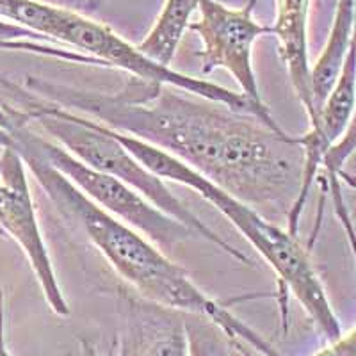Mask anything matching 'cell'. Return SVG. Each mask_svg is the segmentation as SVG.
<instances>
[{
    "mask_svg": "<svg viewBox=\"0 0 356 356\" xmlns=\"http://www.w3.org/2000/svg\"><path fill=\"white\" fill-rule=\"evenodd\" d=\"M27 89L173 155L267 219L289 218L300 196V136L271 129L250 113L136 77L113 93L34 77H27Z\"/></svg>",
    "mask_w": 356,
    "mask_h": 356,
    "instance_id": "1",
    "label": "cell"
},
{
    "mask_svg": "<svg viewBox=\"0 0 356 356\" xmlns=\"http://www.w3.org/2000/svg\"><path fill=\"white\" fill-rule=\"evenodd\" d=\"M2 148H11L24 159L25 166L43 187L57 212L84 232L89 243L141 298L191 316L207 317L235 342L251 348L260 356H280L260 333L235 317L227 307L209 298L191 280L189 273L173 262L161 248L89 200L40 154L13 143H6Z\"/></svg>",
    "mask_w": 356,
    "mask_h": 356,
    "instance_id": "2",
    "label": "cell"
},
{
    "mask_svg": "<svg viewBox=\"0 0 356 356\" xmlns=\"http://www.w3.org/2000/svg\"><path fill=\"white\" fill-rule=\"evenodd\" d=\"M114 134L127 146V150L136 155L157 177L189 187L211 205H214L271 266L273 271L278 275L284 296L291 292L300 301L301 307L307 310L310 319L316 323L328 342L342 337L339 317L335 316L323 282L317 275L316 267L312 266L308 251L298 241V235L280 228L257 209L232 196L230 193L216 186L209 178L184 164L182 161H178L173 155L159 150L141 139L132 138L129 134L118 130H114Z\"/></svg>",
    "mask_w": 356,
    "mask_h": 356,
    "instance_id": "3",
    "label": "cell"
},
{
    "mask_svg": "<svg viewBox=\"0 0 356 356\" xmlns=\"http://www.w3.org/2000/svg\"><path fill=\"white\" fill-rule=\"evenodd\" d=\"M0 86L13 95L15 104L18 106L15 109L27 122L36 123L54 141L65 146L70 154L81 159L88 166L111 175L120 182L136 189L139 195L154 203L159 211L166 212L177 221L184 222L189 230L195 232L196 237L214 244L218 250L237 262L251 266V260L243 251L237 250L234 244L222 239L218 232L205 225L195 212L189 211V207L184 205L171 193L161 177L148 170L136 155L130 154L111 127L97 122L93 118L73 113L56 102L47 100L29 89L13 84L4 75H0Z\"/></svg>",
    "mask_w": 356,
    "mask_h": 356,
    "instance_id": "4",
    "label": "cell"
},
{
    "mask_svg": "<svg viewBox=\"0 0 356 356\" xmlns=\"http://www.w3.org/2000/svg\"><path fill=\"white\" fill-rule=\"evenodd\" d=\"M59 43L93 57L106 68L123 70L125 73H129L130 77L182 89L186 93L205 98V100L218 102V104H222V106L230 107L234 111L253 114L262 122L259 111L243 93H235L232 89L222 88L216 82L191 77L186 73L177 72L171 66L155 63L154 59H150L139 50L138 44L129 43L125 38L114 33L109 25L86 17L82 13L70 9V15L65 22L61 36H59Z\"/></svg>",
    "mask_w": 356,
    "mask_h": 356,
    "instance_id": "5",
    "label": "cell"
},
{
    "mask_svg": "<svg viewBox=\"0 0 356 356\" xmlns=\"http://www.w3.org/2000/svg\"><path fill=\"white\" fill-rule=\"evenodd\" d=\"M257 0H248L243 8H230L219 0H198V20H193L189 31L202 40V73L211 75L216 70H225L241 88V93L255 106L262 122L275 130L278 125L269 107L264 104L259 81L253 68V44L273 27L255 20Z\"/></svg>",
    "mask_w": 356,
    "mask_h": 356,
    "instance_id": "6",
    "label": "cell"
},
{
    "mask_svg": "<svg viewBox=\"0 0 356 356\" xmlns=\"http://www.w3.org/2000/svg\"><path fill=\"white\" fill-rule=\"evenodd\" d=\"M25 162L11 148L0 155V228L17 241L31 262L50 310L57 316H70V307L57 282L49 250L40 230L36 209L29 189Z\"/></svg>",
    "mask_w": 356,
    "mask_h": 356,
    "instance_id": "7",
    "label": "cell"
},
{
    "mask_svg": "<svg viewBox=\"0 0 356 356\" xmlns=\"http://www.w3.org/2000/svg\"><path fill=\"white\" fill-rule=\"evenodd\" d=\"M125 328L116 356H189L184 312L123 294Z\"/></svg>",
    "mask_w": 356,
    "mask_h": 356,
    "instance_id": "8",
    "label": "cell"
},
{
    "mask_svg": "<svg viewBox=\"0 0 356 356\" xmlns=\"http://www.w3.org/2000/svg\"><path fill=\"white\" fill-rule=\"evenodd\" d=\"M276 18L273 34L278 40V52L292 88L305 107L310 123L317 120L314 89H312V65L308 59V15L310 0H275Z\"/></svg>",
    "mask_w": 356,
    "mask_h": 356,
    "instance_id": "9",
    "label": "cell"
},
{
    "mask_svg": "<svg viewBox=\"0 0 356 356\" xmlns=\"http://www.w3.org/2000/svg\"><path fill=\"white\" fill-rule=\"evenodd\" d=\"M355 36L356 0H339L328 40L324 43L323 52L317 57V61L312 65V89H314V104H316L317 114L342 72Z\"/></svg>",
    "mask_w": 356,
    "mask_h": 356,
    "instance_id": "10",
    "label": "cell"
},
{
    "mask_svg": "<svg viewBox=\"0 0 356 356\" xmlns=\"http://www.w3.org/2000/svg\"><path fill=\"white\" fill-rule=\"evenodd\" d=\"M196 11L198 0H166L150 33L138 44L139 50L155 63L171 66Z\"/></svg>",
    "mask_w": 356,
    "mask_h": 356,
    "instance_id": "11",
    "label": "cell"
},
{
    "mask_svg": "<svg viewBox=\"0 0 356 356\" xmlns=\"http://www.w3.org/2000/svg\"><path fill=\"white\" fill-rule=\"evenodd\" d=\"M356 154V104L355 111H353L351 122H349L348 129H346L344 136L335 143L328 150V154L324 155L323 170L326 178L324 184L328 187L330 195H332L333 205H335V214L339 221L342 222L346 234H348L349 244H351L353 255L356 260V232L353 228L351 216H349L348 205H346L344 195H342V180H348V184L356 187L355 178H349L348 173L344 171L346 164L349 159Z\"/></svg>",
    "mask_w": 356,
    "mask_h": 356,
    "instance_id": "12",
    "label": "cell"
},
{
    "mask_svg": "<svg viewBox=\"0 0 356 356\" xmlns=\"http://www.w3.org/2000/svg\"><path fill=\"white\" fill-rule=\"evenodd\" d=\"M70 9L41 0H0V18L34 31L47 41H57Z\"/></svg>",
    "mask_w": 356,
    "mask_h": 356,
    "instance_id": "13",
    "label": "cell"
},
{
    "mask_svg": "<svg viewBox=\"0 0 356 356\" xmlns=\"http://www.w3.org/2000/svg\"><path fill=\"white\" fill-rule=\"evenodd\" d=\"M189 356H251L246 355V346L235 342L218 324L202 316L186 317ZM250 349V348H248Z\"/></svg>",
    "mask_w": 356,
    "mask_h": 356,
    "instance_id": "14",
    "label": "cell"
},
{
    "mask_svg": "<svg viewBox=\"0 0 356 356\" xmlns=\"http://www.w3.org/2000/svg\"><path fill=\"white\" fill-rule=\"evenodd\" d=\"M314 356H356V324L348 333H342L340 339L330 342Z\"/></svg>",
    "mask_w": 356,
    "mask_h": 356,
    "instance_id": "15",
    "label": "cell"
},
{
    "mask_svg": "<svg viewBox=\"0 0 356 356\" xmlns=\"http://www.w3.org/2000/svg\"><path fill=\"white\" fill-rule=\"evenodd\" d=\"M0 356H13L6 342V324H4V292L0 289Z\"/></svg>",
    "mask_w": 356,
    "mask_h": 356,
    "instance_id": "16",
    "label": "cell"
},
{
    "mask_svg": "<svg viewBox=\"0 0 356 356\" xmlns=\"http://www.w3.org/2000/svg\"><path fill=\"white\" fill-rule=\"evenodd\" d=\"M81 355L82 356H116L113 351L104 353L100 348L89 342V340H81Z\"/></svg>",
    "mask_w": 356,
    "mask_h": 356,
    "instance_id": "17",
    "label": "cell"
},
{
    "mask_svg": "<svg viewBox=\"0 0 356 356\" xmlns=\"http://www.w3.org/2000/svg\"><path fill=\"white\" fill-rule=\"evenodd\" d=\"M102 4H104V0H86V8L89 11H97Z\"/></svg>",
    "mask_w": 356,
    "mask_h": 356,
    "instance_id": "18",
    "label": "cell"
},
{
    "mask_svg": "<svg viewBox=\"0 0 356 356\" xmlns=\"http://www.w3.org/2000/svg\"><path fill=\"white\" fill-rule=\"evenodd\" d=\"M4 235H6V234H4V230H2V228H0V237H4Z\"/></svg>",
    "mask_w": 356,
    "mask_h": 356,
    "instance_id": "19",
    "label": "cell"
},
{
    "mask_svg": "<svg viewBox=\"0 0 356 356\" xmlns=\"http://www.w3.org/2000/svg\"><path fill=\"white\" fill-rule=\"evenodd\" d=\"M0 50H8V49H6V47H2V44H0Z\"/></svg>",
    "mask_w": 356,
    "mask_h": 356,
    "instance_id": "20",
    "label": "cell"
}]
</instances>
